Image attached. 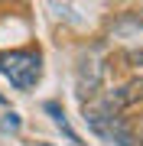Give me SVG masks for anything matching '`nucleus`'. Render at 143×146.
<instances>
[{"mask_svg":"<svg viewBox=\"0 0 143 146\" xmlns=\"http://www.w3.org/2000/svg\"><path fill=\"white\" fill-rule=\"evenodd\" d=\"M78 84H81V91H94L101 84V62L94 55H85L78 62Z\"/></svg>","mask_w":143,"mask_h":146,"instance_id":"f03ea898","label":"nucleus"},{"mask_svg":"<svg viewBox=\"0 0 143 146\" xmlns=\"http://www.w3.org/2000/svg\"><path fill=\"white\" fill-rule=\"evenodd\" d=\"M46 114H52V120H55V127H62V133H65V136H69V140L75 143V133L69 130V120H65V114H62V107H59L55 101H49V104H46Z\"/></svg>","mask_w":143,"mask_h":146,"instance_id":"7ed1b4c3","label":"nucleus"},{"mask_svg":"<svg viewBox=\"0 0 143 146\" xmlns=\"http://www.w3.org/2000/svg\"><path fill=\"white\" fill-rule=\"evenodd\" d=\"M0 72L10 78L13 88L26 91V88H33V84L39 81V75H43V65H39V55L16 49V52H3V55H0Z\"/></svg>","mask_w":143,"mask_h":146,"instance_id":"f257e3e1","label":"nucleus"},{"mask_svg":"<svg viewBox=\"0 0 143 146\" xmlns=\"http://www.w3.org/2000/svg\"><path fill=\"white\" fill-rule=\"evenodd\" d=\"M0 104H3V94H0Z\"/></svg>","mask_w":143,"mask_h":146,"instance_id":"39448f33","label":"nucleus"},{"mask_svg":"<svg viewBox=\"0 0 143 146\" xmlns=\"http://www.w3.org/2000/svg\"><path fill=\"white\" fill-rule=\"evenodd\" d=\"M0 130H3V133H16V130H20V114H13V110H10V114H3Z\"/></svg>","mask_w":143,"mask_h":146,"instance_id":"20e7f679","label":"nucleus"}]
</instances>
